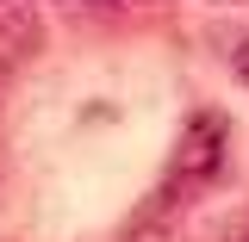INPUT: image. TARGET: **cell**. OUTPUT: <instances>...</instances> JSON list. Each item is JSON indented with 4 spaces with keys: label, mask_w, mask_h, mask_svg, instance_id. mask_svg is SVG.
<instances>
[{
    "label": "cell",
    "mask_w": 249,
    "mask_h": 242,
    "mask_svg": "<svg viewBox=\"0 0 249 242\" xmlns=\"http://www.w3.org/2000/svg\"><path fill=\"white\" fill-rule=\"evenodd\" d=\"M218 168H224V118H218V112H199V118H187L181 143H175V161H168V199L206 186Z\"/></svg>",
    "instance_id": "1"
},
{
    "label": "cell",
    "mask_w": 249,
    "mask_h": 242,
    "mask_svg": "<svg viewBox=\"0 0 249 242\" xmlns=\"http://www.w3.org/2000/svg\"><path fill=\"white\" fill-rule=\"evenodd\" d=\"M31 37H37L31 6H25V0H0V50H6V56H25Z\"/></svg>",
    "instance_id": "2"
},
{
    "label": "cell",
    "mask_w": 249,
    "mask_h": 242,
    "mask_svg": "<svg viewBox=\"0 0 249 242\" xmlns=\"http://www.w3.org/2000/svg\"><path fill=\"white\" fill-rule=\"evenodd\" d=\"M237 75L249 81V37H243V50H237Z\"/></svg>",
    "instance_id": "3"
},
{
    "label": "cell",
    "mask_w": 249,
    "mask_h": 242,
    "mask_svg": "<svg viewBox=\"0 0 249 242\" xmlns=\"http://www.w3.org/2000/svg\"><path fill=\"white\" fill-rule=\"evenodd\" d=\"M93 6H100V0H93ZM106 6H112V0H106Z\"/></svg>",
    "instance_id": "4"
},
{
    "label": "cell",
    "mask_w": 249,
    "mask_h": 242,
    "mask_svg": "<svg viewBox=\"0 0 249 242\" xmlns=\"http://www.w3.org/2000/svg\"><path fill=\"white\" fill-rule=\"evenodd\" d=\"M218 6H231V0H218Z\"/></svg>",
    "instance_id": "5"
}]
</instances>
